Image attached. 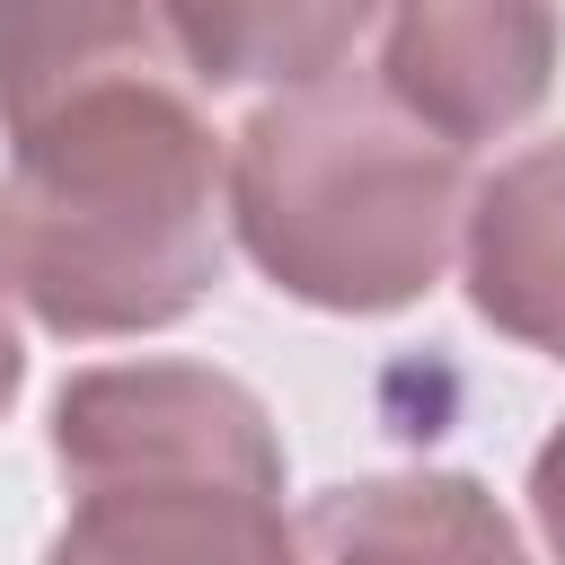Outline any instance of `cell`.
<instances>
[{"label":"cell","mask_w":565,"mask_h":565,"mask_svg":"<svg viewBox=\"0 0 565 565\" xmlns=\"http://www.w3.org/2000/svg\"><path fill=\"white\" fill-rule=\"evenodd\" d=\"M0 282L53 335H159L221 282V141L159 9H0Z\"/></svg>","instance_id":"6da1fadb"},{"label":"cell","mask_w":565,"mask_h":565,"mask_svg":"<svg viewBox=\"0 0 565 565\" xmlns=\"http://www.w3.org/2000/svg\"><path fill=\"white\" fill-rule=\"evenodd\" d=\"M230 221L256 274L309 309L380 318L441 282L468 221V159L371 71L335 62L274 88L230 141Z\"/></svg>","instance_id":"7a4b0ae2"},{"label":"cell","mask_w":565,"mask_h":565,"mask_svg":"<svg viewBox=\"0 0 565 565\" xmlns=\"http://www.w3.org/2000/svg\"><path fill=\"white\" fill-rule=\"evenodd\" d=\"M71 512L44 565H282V441L212 362H97L53 397Z\"/></svg>","instance_id":"3957f363"},{"label":"cell","mask_w":565,"mask_h":565,"mask_svg":"<svg viewBox=\"0 0 565 565\" xmlns=\"http://www.w3.org/2000/svg\"><path fill=\"white\" fill-rule=\"evenodd\" d=\"M371 44H380L371 79L433 141H450L468 159L477 141L539 115L565 26L547 9H397V18L371 26Z\"/></svg>","instance_id":"277c9868"},{"label":"cell","mask_w":565,"mask_h":565,"mask_svg":"<svg viewBox=\"0 0 565 565\" xmlns=\"http://www.w3.org/2000/svg\"><path fill=\"white\" fill-rule=\"evenodd\" d=\"M282 565H530L512 512L459 468L344 477L282 521Z\"/></svg>","instance_id":"5b68a950"},{"label":"cell","mask_w":565,"mask_h":565,"mask_svg":"<svg viewBox=\"0 0 565 565\" xmlns=\"http://www.w3.org/2000/svg\"><path fill=\"white\" fill-rule=\"evenodd\" d=\"M459 230L468 309L494 335L565 362V132L512 150L486 185H468Z\"/></svg>","instance_id":"8992f818"},{"label":"cell","mask_w":565,"mask_h":565,"mask_svg":"<svg viewBox=\"0 0 565 565\" xmlns=\"http://www.w3.org/2000/svg\"><path fill=\"white\" fill-rule=\"evenodd\" d=\"M168 44L185 62L194 88H300L335 62H353V44H371V9H159Z\"/></svg>","instance_id":"52a82bcc"},{"label":"cell","mask_w":565,"mask_h":565,"mask_svg":"<svg viewBox=\"0 0 565 565\" xmlns=\"http://www.w3.org/2000/svg\"><path fill=\"white\" fill-rule=\"evenodd\" d=\"M530 512H539V539H547V556L565 565V424L539 441V459H530Z\"/></svg>","instance_id":"ba28073f"},{"label":"cell","mask_w":565,"mask_h":565,"mask_svg":"<svg viewBox=\"0 0 565 565\" xmlns=\"http://www.w3.org/2000/svg\"><path fill=\"white\" fill-rule=\"evenodd\" d=\"M18 380H26V344H18V318H9V282H0V415L18 406Z\"/></svg>","instance_id":"9c48e42d"}]
</instances>
